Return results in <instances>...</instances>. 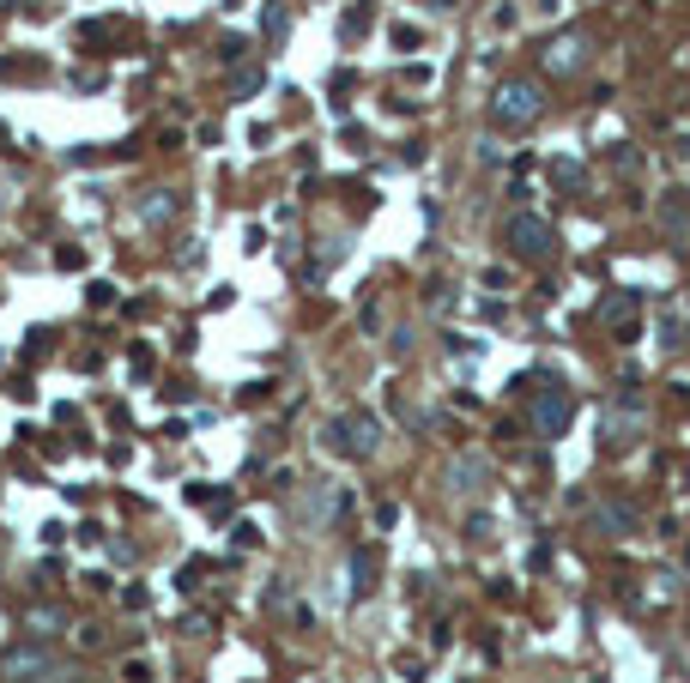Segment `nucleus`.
<instances>
[{"label": "nucleus", "mask_w": 690, "mask_h": 683, "mask_svg": "<svg viewBox=\"0 0 690 683\" xmlns=\"http://www.w3.org/2000/svg\"><path fill=\"white\" fill-rule=\"evenodd\" d=\"M539 115V91L533 85H503V97H497V121H533Z\"/></svg>", "instance_id": "obj_1"}, {"label": "nucleus", "mask_w": 690, "mask_h": 683, "mask_svg": "<svg viewBox=\"0 0 690 683\" xmlns=\"http://www.w3.org/2000/svg\"><path fill=\"white\" fill-rule=\"evenodd\" d=\"M508 236H515V248H521V254H545V236H551V230L539 218H515V224H508Z\"/></svg>", "instance_id": "obj_2"}]
</instances>
